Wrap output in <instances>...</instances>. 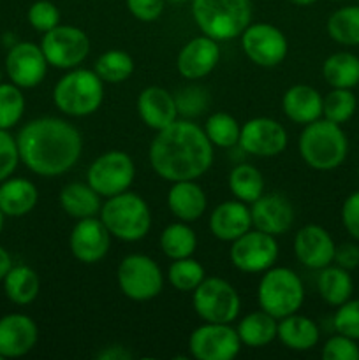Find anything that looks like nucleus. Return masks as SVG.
<instances>
[{
    "label": "nucleus",
    "mask_w": 359,
    "mask_h": 360,
    "mask_svg": "<svg viewBox=\"0 0 359 360\" xmlns=\"http://www.w3.org/2000/svg\"><path fill=\"white\" fill-rule=\"evenodd\" d=\"M20 162L37 176L53 178L70 171L83 151V137L69 122L42 116L21 127L16 136Z\"/></svg>",
    "instance_id": "1"
},
{
    "label": "nucleus",
    "mask_w": 359,
    "mask_h": 360,
    "mask_svg": "<svg viewBox=\"0 0 359 360\" xmlns=\"http://www.w3.org/2000/svg\"><path fill=\"white\" fill-rule=\"evenodd\" d=\"M150 164L165 181L197 179L213 164V144L199 125L176 120L151 141Z\"/></svg>",
    "instance_id": "2"
},
{
    "label": "nucleus",
    "mask_w": 359,
    "mask_h": 360,
    "mask_svg": "<svg viewBox=\"0 0 359 360\" xmlns=\"http://www.w3.org/2000/svg\"><path fill=\"white\" fill-rule=\"evenodd\" d=\"M299 155L315 171H333L348 155V139L338 123L319 118L308 123L299 136Z\"/></svg>",
    "instance_id": "3"
},
{
    "label": "nucleus",
    "mask_w": 359,
    "mask_h": 360,
    "mask_svg": "<svg viewBox=\"0 0 359 360\" xmlns=\"http://www.w3.org/2000/svg\"><path fill=\"white\" fill-rule=\"evenodd\" d=\"M192 16L199 30L215 41L239 37L252 23L250 0H192Z\"/></svg>",
    "instance_id": "4"
},
{
    "label": "nucleus",
    "mask_w": 359,
    "mask_h": 360,
    "mask_svg": "<svg viewBox=\"0 0 359 360\" xmlns=\"http://www.w3.org/2000/svg\"><path fill=\"white\" fill-rule=\"evenodd\" d=\"M101 220L113 238L134 243L146 238L151 229V211L143 197L122 192L108 197L101 207Z\"/></svg>",
    "instance_id": "5"
},
{
    "label": "nucleus",
    "mask_w": 359,
    "mask_h": 360,
    "mask_svg": "<svg viewBox=\"0 0 359 360\" xmlns=\"http://www.w3.org/2000/svg\"><path fill=\"white\" fill-rule=\"evenodd\" d=\"M104 98V81L90 69H70L53 90V102L63 115L81 118L97 111Z\"/></svg>",
    "instance_id": "6"
},
{
    "label": "nucleus",
    "mask_w": 359,
    "mask_h": 360,
    "mask_svg": "<svg viewBox=\"0 0 359 360\" xmlns=\"http://www.w3.org/2000/svg\"><path fill=\"white\" fill-rule=\"evenodd\" d=\"M305 301V287L298 274L289 267H270L264 271L257 287L260 309L277 320L298 313Z\"/></svg>",
    "instance_id": "7"
},
{
    "label": "nucleus",
    "mask_w": 359,
    "mask_h": 360,
    "mask_svg": "<svg viewBox=\"0 0 359 360\" xmlns=\"http://www.w3.org/2000/svg\"><path fill=\"white\" fill-rule=\"evenodd\" d=\"M194 311L201 320L213 323H232L241 311V301L229 281L208 276L194 290Z\"/></svg>",
    "instance_id": "8"
},
{
    "label": "nucleus",
    "mask_w": 359,
    "mask_h": 360,
    "mask_svg": "<svg viewBox=\"0 0 359 360\" xmlns=\"http://www.w3.org/2000/svg\"><path fill=\"white\" fill-rule=\"evenodd\" d=\"M118 287L130 301H150L164 288V274L151 257L132 253L120 262L116 269Z\"/></svg>",
    "instance_id": "9"
},
{
    "label": "nucleus",
    "mask_w": 359,
    "mask_h": 360,
    "mask_svg": "<svg viewBox=\"0 0 359 360\" xmlns=\"http://www.w3.org/2000/svg\"><path fill=\"white\" fill-rule=\"evenodd\" d=\"M136 178V165L132 158L118 150L101 155L87 171V183L101 197H113L127 192Z\"/></svg>",
    "instance_id": "10"
},
{
    "label": "nucleus",
    "mask_w": 359,
    "mask_h": 360,
    "mask_svg": "<svg viewBox=\"0 0 359 360\" xmlns=\"http://www.w3.org/2000/svg\"><path fill=\"white\" fill-rule=\"evenodd\" d=\"M41 49L49 65L56 69H76L90 53V39L81 28L73 25H56L46 32Z\"/></svg>",
    "instance_id": "11"
},
{
    "label": "nucleus",
    "mask_w": 359,
    "mask_h": 360,
    "mask_svg": "<svg viewBox=\"0 0 359 360\" xmlns=\"http://www.w3.org/2000/svg\"><path fill=\"white\" fill-rule=\"evenodd\" d=\"M278 253H280V248L275 236L250 229L248 232L231 243L229 259L232 266L241 273L256 274L273 267L278 260Z\"/></svg>",
    "instance_id": "12"
},
{
    "label": "nucleus",
    "mask_w": 359,
    "mask_h": 360,
    "mask_svg": "<svg viewBox=\"0 0 359 360\" xmlns=\"http://www.w3.org/2000/svg\"><path fill=\"white\" fill-rule=\"evenodd\" d=\"M239 37L245 55L259 67L271 69L280 65L287 56V37L271 23H250Z\"/></svg>",
    "instance_id": "13"
},
{
    "label": "nucleus",
    "mask_w": 359,
    "mask_h": 360,
    "mask_svg": "<svg viewBox=\"0 0 359 360\" xmlns=\"http://www.w3.org/2000/svg\"><path fill=\"white\" fill-rule=\"evenodd\" d=\"M241 350L238 330L229 323L204 322L189 338V352L197 360H231Z\"/></svg>",
    "instance_id": "14"
},
{
    "label": "nucleus",
    "mask_w": 359,
    "mask_h": 360,
    "mask_svg": "<svg viewBox=\"0 0 359 360\" xmlns=\"http://www.w3.org/2000/svg\"><path fill=\"white\" fill-rule=\"evenodd\" d=\"M48 60L41 46L34 42H16L6 56V74L20 88H35L48 72Z\"/></svg>",
    "instance_id": "15"
},
{
    "label": "nucleus",
    "mask_w": 359,
    "mask_h": 360,
    "mask_svg": "<svg viewBox=\"0 0 359 360\" xmlns=\"http://www.w3.org/2000/svg\"><path fill=\"white\" fill-rule=\"evenodd\" d=\"M238 146L253 157H277L287 148V132L277 120L259 116L241 127Z\"/></svg>",
    "instance_id": "16"
},
{
    "label": "nucleus",
    "mask_w": 359,
    "mask_h": 360,
    "mask_svg": "<svg viewBox=\"0 0 359 360\" xmlns=\"http://www.w3.org/2000/svg\"><path fill=\"white\" fill-rule=\"evenodd\" d=\"M69 246L74 259L83 264H97L111 248V234L101 218H81L70 232Z\"/></svg>",
    "instance_id": "17"
},
{
    "label": "nucleus",
    "mask_w": 359,
    "mask_h": 360,
    "mask_svg": "<svg viewBox=\"0 0 359 360\" xmlns=\"http://www.w3.org/2000/svg\"><path fill=\"white\" fill-rule=\"evenodd\" d=\"M333 238L324 227L315 224L305 225L294 236L296 259L308 269H324L334 260Z\"/></svg>",
    "instance_id": "18"
},
{
    "label": "nucleus",
    "mask_w": 359,
    "mask_h": 360,
    "mask_svg": "<svg viewBox=\"0 0 359 360\" xmlns=\"http://www.w3.org/2000/svg\"><path fill=\"white\" fill-rule=\"evenodd\" d=\"M39 340L37 323L23 313H9L0 319V359L23 357Z\"/></svg>",
    "instance_id": "19"
},
{
    "label": "nucleus",
    "mask_w": 359,
    "mask_h": 360,
    "mask_svg": "<svg viewBox=\"0 0 359 360\" xmlns=\"http://www.w3.org/2000/svg\"><path fill=\"white\" fill-rule=\"evenodd\" d=\"M250 214L257 231H263L275 238L291 231L296 217L292 204L280 193H263L256 202H252Z\"/></svg>",
    "instance_id": "20"
},
{
    "label": "nucleus",
    "mask_w": 359,
    "mask_h": 360,
    "mask_svg": "<svg viewBox=\"0 0 359 360\" xmlns=\"http://www.w3.org/2000/svg\"><path fill=\"white\" fill-rule=\"evenodd\" d=\"M220 62V46L218 41L201 35L187 42L178 53L176 69L185 79H201L208 76Z\"/></svg>",
    "instance_id": "21"
},
{
    "label": "nucleus",
    "mask_w": 359,
    "mask_h": 360,
    "mask_svg": "<svg viewBox=\"0 0 359 360\" xmlns=\"http://www.w3.org/2000/svg\"><path fill=\"white\" fill-rule=\"evenodd\" d=\"M252 227L250 207L238 199L225 200L211 211L210 231L220 241L232 243Z\"/></svg>",
    "instance_id": "22"
},
{
    "label": "nucleus",
    "mask_w": 359,
    "mask_h": 360,
    "mask_svg": "<svg viewBox=\"0 0 359 360\" xmlns=\"http://www.w3.org/2000/svg\"><path fill=\"white\" fill-rule=\"evenodd\" d=\"M137 112L144 125L157 132L178 120L175 95L160 86H146L141 91L137 97Z\"/></svg>",
    "instance_id": "23"
},
{
    "label": "nucleus",
    "mask_w": 359,
    "mask_h": 360,
    "mask_svg": "<svg viewBox=\"0 0 359 360\" xmlns=\"http://www.w3.org/2000/svg\"><path fill=\"white\" fill-rule=\"evenodd\" d=\"M168 206L180 221L190 224L203 217L208 206V199L196 179H183V181H175L169 188Z\"/></svg>",
    "instance_id": "24"
},
{
    "label": "nucleus",
    "mask_w": 359,
    "mask_h": 360,
    "mask_svg": "<svg viewBox=\"0 0 359 360\" xmlns=\"http://www.w3.org/2000/svg\"><path fill=\"white\" fill-rule=\"evenodd\" d=\"M322 95L308 84H294L282 98L285 116L298 125H308L322 118Z\"/></svg>",
    "instance_id": "25"
},
{
    "label": "nucleus",
    "mask_w": 359,
    "mask_h": 360,
    "mask_svg": "<svg viewBox=\"0 0 359 360\" xmlns=\"http://www.w3.org/2000/svg\"><path fill=\"white\" fill-rule=\"evenodd\" d=\"M37 186L25 178H7L0 183V210L6 217H25L37 206Z\"/></svg>",
    "instance_id": "26"
},
{
    "label": "nucleus",
    "mask_w": 359,
    "mask_h": 360,
    "mask_svg": "<svg viewBox=\"0 0 359 360\" xmlns=\"http://www.w3.org/2000/svg\"><path fill=\"white\" fill-rule=\"evenodd\" d=\"M277 338L289 350L306 352L317 347L320 340V330L312 319L292 313L285 319H280Z\"/></svg>",
    "instance_id": "27"
},
{
    "label": "nucleus",
    "mask_w": 359,
    "mask_h": 360,
    "mask_svg": "<svg viewBox=\"0 0 359 360\" xmlns=\"http://www.w3.org/2000/svg\"><path fill=\"white\" fill-rule=\"evenodd\" d=\"M58 202L60 207L76 220L97 217L102 207L101 195L88 183H69L63 186Z\"/></svg>",
    "instance_id": "28"
},
{
    "label": "nucleus",
    "mask_w": 359,
    "mask_h": 360,
    "mask_svg": "<svg viewBox=\"0 0 359 360\" xmlns=\"http://www.w3.org/2000/svg\"><path fill=\"white\" fill-rule=\"evenodd\" d=\"M317 290L327 306L338 308L347 302L354 292V280L351 276V271L329 264L320 269L319 278H317Z\"/></svg>",
    "instance_id": "29"
},
{
    "label": "nucleus",
    "mask_w": 359,
    "mask_h": 360,
    "mask_svg": "<svg viewBox=\"0 0 359 360\" xmlns=\"http://www.w3.org/2000/svg\"><path fill=\"white\" fill-rule=\"evenodd\" d=\"M7 299L18 306H28L37 299L41 290L39 274L28 266H13L2 280Z\"/></svg>",
    "instance_id": "30"
},
{
    "label": "nucleus",
    "mask_w": 359,
    "mask_h": 360,
    "mask_svg": "<svg viewBox=\"0 0 359 360\" xmlns=\"http://www.w3.org/2000/svg\"><path fill=\"white\" fill-rule=\"evenodd\" d=\"M236 330H238L241 345L250 348H263L277 338L278 320L260 309V311H253L243 316Z\"/></svg>",
    "instance_id": "31"
},
{
    "label": "nucleus",
    "mask_w": 359,
    "mask_h": 360,
    "mask_svg": "<svg viewBox=\"0 0 359 360\" xmlns=\"http://www.w3.org/2000/svg\"><path fill=\"white\" fill-rule=\"evenodd\" d=\"M322 77L331 88H355L359 84V56L348 51H338L322 63Z\"/></svg>",
    "instance_id": "32"
},
{
    "label": "nucleus",
    "mask_w": 359,
    "mask_h": 360,
    "mask_svg": "<svg viewBox=\"0 0 359 360\" xmlns=\"http://www.w3.org/2000/svg\"><path fill=\"white\" fill-rule=\"evenodd\" d=\"M229 190L234 199L252 204L264 193V176L250 164L234 165L229 174Z\"/></svg>",
    "instance_id": "33"
},
{
    "label": "nucleus",
    "mask_w": 359,
    "mask_h": 360,
    "mask_svg": "<svg viewBox=\"0 0 359 360\" xmlns=\"http://www.w3.org/2000/svg\"><path fill=\"white\" fill-rule=\"evenodd\" d=\"M160 248L168 259L178 260L192 257L197 248V236L187 221L168 225L160 234Z\"/></svg>",
    "instance_id": "34"
},
{
    "label": "nucleus",
    "mask_w": 359,
    "mask_h": 360,
    "mask_svg": "<svg viewBox=\"0 0 359 360\" xmlns=\"http://www.w3.org/2000/svg\"><path fill=\"white\" fill-rule=\"evenodd\" d=\"M327 35L341 46H359V4L331 13L326 23Z\"/></svg>",
    "instance_id": "35"
},
{
    "label": "nucleus",
    "mask_w": 359,
    "mask_h": 360,
    "mask_svg": "<svg viewBox=\"0 0 359 360\" xmlns=\"http://www.w3.org/2000/svg\"><path fill=\"white\" fill-rule=\"evenodd\" d=\"M94 70L104 83L118 84L132 76L134 60L127 51L109 49V51H104L99 56Z\"/></svg>",
    "instance_id": "36"
},
{
    "label": "nucleus",
    "mask_w": 359,
    "mask_h": 360,
    "mask_svg": "<svg viewBox=\"0 0 359 360\" xmlns=\"http://www.w3.org/2000/svg\"><path fill=\"white\" fill-rule=\"evenodd\" d=\"M203 130L213 146L225 148V150L238 146L239 136H241V127L238 120L229 112H213L204 123Z\"/></svg>",
    "instance_id": "37"
},
{
    "label": "nucleus",
    "mask_w": 359,
    "mask_h": 360,
    "mask_svg": "<svg viewBox=\"0 0 359 360\" xmlns=\"http://www.w3.org/2000/svg\"><path fill=\"white\" fill-rule=\"evenodd\" d=\"M358 109V98L348 88H333L322 98V118L344 125L354 116Z\"/></svg>",
    "instance_id": "38"
},
{
    "label": "nucleus",
    "mask_w": 359,
    "mask_h": 360,
    "mask_svg": "<svg viewBox=\"0 0 359 360\" xmlns=\"http://www.w3.org/2000/svg\"><path fill=\"white\" fill-rule=\"evenodd\" d=\"M204 278H206L204 267L192 257L172 260L168 269L169 283L180 292H194Z\"/></svg>",
    "instance_id": "39"
},
{
    "label": "nucleus",
    "mask_w": 359,
    "mask_h": 360,
    "mask_svg": "<svg viewBox=\"0 0 359 360\" xmlns=\"http://www.w3.org/2000/svg\"><path fill=\"white\" fill-rule=\"evenodd\" d=\"M25 95L14 83H0V129L9 130L18 125L25 112Z\"/></svg>",
    "instance_id": "40"
},
{
    "label": "nucleus",
    "mask_w": 359,
    "mask_h": 360,
    "mask_svg": "<svg viewBox=\"0 0 359 360\" xmlns=\"http://www.w3.org/2000/svg\"><path fill=\"white\" fill-rule=\"evenodd\" d=\"M175 101L178 115L189 120L201 116L206 111L208 105H210V94H208L206 88L194 84V86H187L180 90L178 95H175Z\"/></svg>",
    "instance_id": "41"
},
{
    "label": "nucleus",
    "mask_w": 359,
    "mask_h": 360,
    "mask_svg": "<svg viewBox=\"0 0 359 360\" xmlns=\"http://www.w3.org/2000/svg\"><path fill=\"white\" fill-rule=\"evenodd\" d=\"M27 20L34 30L46 34L51 28H55L56 25H60V11L49 0H37V2L28 7Z\"/></svg>",
    "instance_id": "42"
},
{
    "label": "nucleus",
    "mask_w": 359,
    "mask_h": 360,
    "mask_svg": "<svg viewBox=\"0 0 359 360\" xmlns=\"http://www.w3.org/2000/svg\"><path fill=\"white\" fill-rule=\"evenodd\" d=\"M333 326L336 333L359 341V299L351 297L347 302L338 306Z\"/></svg>",
    "instance_id": "43"
},
{
    "label": "nucleus",
    "mask_w": 359,
    "mask_h": 360,
    "mask_svg": "<svg viewBox=\"0 0 359 360\" xmlns=\"http://www.w3.org/2000/svg\"><path fill=\"white\" fill-rule=\"evenodd\" d=\"M324 360H359V345L352 338L344 334H334L324 343L322 347Z\"/></svg>",
    "instance_id": "44"
},
{
    "label": "nucleus",
    "mask_w": 359,
    "mask_h": 360,
    "mask_svg": "<svg viewBox=\"0 0 359 360\" xmlns=\"http://www.w3.org/2000/svg\"><path fill=\"white\" fill-rule=\"evenodd\" d=\"M18 162H20V151H18L16 137L11 136L9 130L0 129V183L13 176Z\"/></svg>",
    "instance_id": "45"
},
{
    "label": "nucleus",
    "mask_w": 359,
    "mask_h": 360,
    "mask_svg": "<svg viewBox=\"0 0 359 360\" xmlns=\"http://www.w3.org/2000/svg\"><path fill=\"white\" fill-rule=\"evenodd\" d=\"M341 224L354 241L359 243V190L352 192L341 206Z\"/></svg>",
    "instance_id": "46"
},
{
    "label": "nucleus",
    "mask_w": 359,
    "mask_h": 360,
    "mask_svg": "<svg viewBox=\"0 0 359 360\" xmlns=\"http://www.w3.org/2000/svg\"><path fill=\"white\" fill-rule=\"evenodd\" d=\"M165 0H127L130 14L139 21H155L164 13Z\"/></svg>",
    "instance_id": "47"
},
{
    "label": "nucleus",
    "mask_w": 359,
    "mask_h": 360,
    "mask_svg": "<svg viewBox=\"0 0 359 360\" xmlns=\"http://www.w3.org/2000/svg\"><path fill=\"white\" fill-rule=\"evenodd\" d=\"M336 266L344 267V269L352 271L359 267V245L355 243H344V245L336 246L334 250V260Z\"/></svg>",
    "instance_id": "48"
},
{
    "label": "nucleus",
    "mask_w": 359,
    "mask_h": 360,
    "mask_svg": "<svg viewBox=\"0 0 359 360\" xmlns=\"http://www.w3.org/2000/svg\"><path fill=\"white\" fill-rule=\"evenodd\" d=\"M97 359L101 360H129L132 359V354L129 350H125L120 345H111V347H106L101 354H97Z\"/></svg>",
    "instance_id": "49"
},
{
    "label": "nucleus",
    "mask_w": 359,
    "mask_h": 360,
    "mask_svg": "<svg viewBox=\"0 0 359 360\" xmlns=\"http://www.w3.org/2000/svg\"><path fill=\"white\" fill-rule=\"evenodd\" d=\"M13 267V259H11V253L6 248L0 246V281L6 278V274L9 273V269Z\"/></svg>",
    "instance_id": "50"
},
{
    "label": "nucleus",
    "mask_w": 359,
    "mask_h": 360,
    "mask_svg": "<svg viewBox=\"0 0 359 360\" xmlns=\"http://www.w3.org/2000/svg\"><path fill=\"white\" fill-rule=\"evenodd\" d=\"M287 2L294 4V6H312V4H315L317 0H287Z\"/></svg>",
    "instance_id": "51"
},
{
    "label": "nucleus",
    "mask_w": 359,
    "mask_h": 360,
    "mask_svg": "<svg viewBox=\"0 0 359 360\" xmlns=\"http://www.w3.org/2000/svg\"><path fill=\"white\" fill-rule=\"evenodd\" d=\"M4 218H6V214H4L2 210H0V232H2L4 229Z\"/></svg>",
    "instance_id": "52"
},
{
    "label": "nucleus",
    "mask_w": 359,
    "mask_h": 360,
    "mask_svg": "<svg viewBox=\"0 0 359 360\" xmlns=\"http://www.w3.org/2000/svg\"><path fill=\"white\" fill-rule=\"evenodd\" d=\"M168 2H171V4H185V2H189V0H168Z\"/></svg>",
    "instance_id": "53"
},
{
    "label": "nucleus",
    "mask_w": 359,
    "mask_h": 360,
    "mask_svg": "<svg viewBox=\"0 0 359 360\" xmlns=\"http://www.w3.org/2000/svg\"><path fill=\"white\" fill-rule=\"evenodd\" d=\"M2 74H4L2 69H0V83H2Z\"/></svg>",
    "instance_id": "54"
},
{
    "label": "nucleus",
    "mask_w": 359,
    "mask_h": 360,
    "mask_svg": "<svg viewBox=\"0 0 359 360\" xmlns=\"http://www.w3.org/2000/svg\"><path fill=\"white\" fill-rule=\"evenodd\" d=\"M331 2H341V0H331Z\"/></svg>",
    "instance_id": "55"
},
{
    "label": "nucleus",
    "mask_w": 359,
    "mask_h": 360,
    "mask_svg": "<svg viewBox=\"0 0 359 360\" xmlns=\"http://www.w3.org/2000/svg\"><path fill=\"white\" fill-rule=\"evenodd\" d=\"M358 4H359V0H358Z\"/></svg>",
    "instance_id": "56"
}]
</instances>
